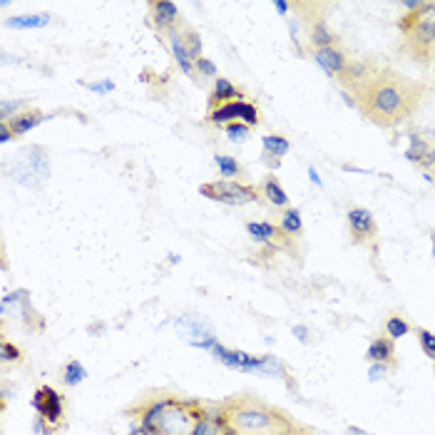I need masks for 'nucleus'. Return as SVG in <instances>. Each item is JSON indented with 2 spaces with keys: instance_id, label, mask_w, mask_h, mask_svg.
<instances>
[{
  "instance_id": "obj_14",
  "label": "nucleus",
  "mask_w": 435,
  "mask_h": 435,
  "mask_svg": "<svg viewBox=\"0 0 435 435\" xmlns=\"http://www.w3.org/2000/svg\"><path fill=\"white\" fill-rule=\"evenodd\" d=\"M261 197L267 199L271 207L276 209H289V194H286V189L281 187V182H278V177L274 172H269L264 180H261Z\"/></svg>"
},
{
  "instance_id": "obj_23",
  "label": "nucleus",
  "mask_w": 435,
  "mask_h": 435,
  "mask_svg": "<svg viewBox=\"0 0 435 435\" xmlns=\"http://www.w3.org/2000/svg\"><path fill=\"white\" fill-rule=\"evenodd\" d=\"M85 378H87V368L77 358L68 361V363L63 365V383L70 386V388H72V386H80Z\"/></svg>"
},
{
  "instance_id": "obj_13",
  "label": "nucleus",
  "mask_w": 435,
  "mask_h": 435,
  "mask_svg": "<svg viewBox=\"0 0 435 435\" xmlns=\"http://www.w3.org/2000/svg\"><path fill=\"white\" fill-rule=\"evenodd\" d=\"M244 100V93L234 85L232 80H226V77H216L214 87L209 90V102H207V112L216 110L221 104H229V102H239Z\"/></svg>"
},
{
  "instance_id": "obj_19",
  "label": "nucleus",
  "mask_w": 435,
  "mask_h": 435,
  "mask_svg": "<svg viewBox=\"0 0 435 435\" xmlns=\"http://www.w3.org/2000/svg\"><path fill=\"white\" fill-rule=\"evenodd\" d=\"M50 13H35V15H13L6 20L8 28H17V30H35V28H45L50 23Z\"/></svg>"
},
{
  "instance_id": "obj_37",
  "label": "nucleus",
  "mask_w": 435,
  "mask_h": 435,
  "mask_svg": "<svg viewBox=\"0 0 435 435\" xmlns=\"http://www.w3.org/2000/svg\"><path fill=\"white\" fill-rule=\"evenodd\" d=\"M308 177H311V182H313V184H324V182H321V177H319V172H316V169H313V167H308Z\"/></svg>"
},
{
  "instance_id": "obj_33",
  "label": "nucleus",
  "mask_w": 435,
  "mask_h": 435,
  "mask_svg": "<svg viewBox=\"0 0 435 435\" xmlns=\"http://www.w3.org/2000/svg\"><path fill=\"white\" fill-rule=\"evenodd\" d=\"M13 137H15V134H13L10 125H8L6 120H0V142H3V145H8Z\"/></svg>"
},
{
  "instance_id": "obj_5",
  "label": "nucleus",
  "mask_w": 435,
  "mask_h": 435,
  "mask_svg": "<svg viewBox=\"0 0 435 435\" xmlns=\"http://www.w3.org/2000/svg\"><path fill=\"white\" fill-rule=\"evenodd\" d=\"M212 356H214L219 363H224L226 368H237V371H254L261 376H284V365L278 363L274 356H249L244 351H232V348H224L219 341L212 343Z\"/></svg>"
},
{
  "instance_id": "obj_6",
  "label": "nucleus",
  "mask_w": 435,
  "mask_h": 435,
  "mask_svg": "<svg viewBox=\"0 0 435 435\" xmlns=\"http://www.w3.org/2000/svg\"><path fill=\"white\" fill-rule=\"evenodd\" d=\"M348 237L356 246H376L378 244V221L376 214L365 207H348L346 212Z\"/></svg>"
},
{
  "instance_id": "obj_20",
  "label": "nucleus",
  "mask_w": 435,
  "mask_h": 435,
  "mask_svg": "<svg viewBox=\"0 0 435 435\" xmlns=\"http://www.w3.org/2000/svg\"><path fill=\"white\" fill-rule=\"evenodd\" d=\"M182 42H184V47H187V52H189V58L197 63L199 58H204L202 55V35H199V30L194 28V25H189V23H184L182 25Z\"/></svg>"
},
{
  "instance_id": "obj_18",
  "label": "nucleus",
  "mask_w": 435,
  "mask_h": 435,
  "mask_svg": "<svg viewBox=\"0 0 435 435\" xmlns=\"http://www.w3.org/2000/svg\"><path fill=\"white\" fill-rule=\"evenodd\" d=\"M239 102H242V100H239ZM239 102L221 104L216 110L207 112V122L209 125H216V127H226V125H232V122H239Z\"/></svg>"
},
{
  "instance_id": "obj_3",
  "label": "nucleus",
  "mask_w": 435,
  "mask_h": 435,
  "mask_svg": "<svg viewBox=\"0 0 435 435\" xmlns=\"http://www.w3.org/2000/svg\"><path fill=\"white\" fill-rule=\"evenodd\" d=\"M398 30L403 35L400 50L406 52L413 63L433 68L435 65V3H423L413 13L398 20Z\"/></svg>"
},
{
  "instance_id": "obj_34",
  "label": "nucleus",
  "mask_w": 435,
  "mask_h": 435,
  "mask_svg": "<svg viewBox=\"0 0 435 435\" xmlns=\"http://www.w3.org/2000/svg\"><path fill=\"white\" fill-rule=\"evenodd\" d=\"M274 10L281 13L284 17H289V13L294 10V3H286V0H274Z\"/></svg>"
},
{
  "instance_id": "obj_30",
  "label": "nucleus",
  "mask_w": 435,
  "mask_h": 435,
  "mask_svg": "<svg viewBox=\"0 0 435 435\" xmlns=\"http://www.w3.org/2000/svg\"><path fill=\"white\" fill-rule=\"evenodd\" d=\"M390 365L388 363H371V368H368V381L376 383V381H383L386 378V373H388Z\"/></svg>"
},
{
  "instance_id": "obj_26",
  "label": "nucleus",
  "mask_w": 435,
  "mask_h": 435,
  "mask_svg": "<svg viewBox=\"0 0 435 435\" xmlns=\"http://www.w3.org/2000/svg\"><path fill=\"white\" fill-rule=\"evenodd\" d=\"M416 333H418V343L423 348V354L435 363V333L428 329H418Z\"/></svg>"
},
{
  "instance_id": "obj_9",
  "label": "nucleus",
  "mask_w": 435,
  "mask_h": 435,
  "mask_svg": "<svg viewBox=\"0 0 435 435\" xmlns=\"http://www.w3.org/2000/svg\"><path fill=\"white\" fill-rule=\"evenodd\" d=\"M406 159L425 172H435V129H416L411 134Z\"/></svg>"
},
{
  "instance_id": "obj_24",
  "label": "nucleus",
  "mask_w": 435,
  "mask_h": 435,
  "mask_svg": "<svg viewBox=\"0 0 435 435\" xmlns=\"http://www.w3.org/2000/svg\"><path fill=\"white\" fill-rule=\"evenodd\" d=\"M408 333H411V324H408L403 316H390V319L386 321V336H388L390 341L406 338Z\"/></svg>"
},
{
  "instance_id": "obj_12",
  "label": "nucleus",
  "mask_w": 435,
  "mask_h": 435,
  "mask_svg": "<svg viewBox=\"0 0 435 435\" xmlns=\"http://www.w3.org/2000/svg\"><path fill=\"white\" fill-rule=\"evenodd\" d=\"M306 20V30H308V45L311 50H321V47H331V45H338V35L329 28L326 23V17L321 15H303Z\"/></svg>"
},
{
  "instance_id": "obj_29",
  "label": "nucleus",
  "mask_w": 435,
  "mask_h": 435,
  "mask_svg": "<svg viewBox=\"0 0 435 435\" xmlns=\"http://www.w3.org/2000/svg\"><path fill=\"white\" fill-rule=\"evenodd\" d=\"M194 70H197V77H219V72H216V65L212 63L209 58H199L197 63H194Z\"/></svg>"
},
{
  "instance_id": "obj_4",
  "label": "nucleus",
  "mask_w": 435,
  "mask_h": 435,
  "mask_svg": "<svg viewBox=\"0 0 435 435\" xmlns=\"http://www.w3.org/2000/svg\"><path fill=\"white\" fill-rule=\"evenodd\" d=\"M199 194L212 202L226 204V207H246V204H259L264 202L261 189L254 184H246L244 180H216V182H204L199 187Z\"/></svg>"
},
{
  "instance_id": "obj_22",
  "label": "nucleus",
  "mask_w": 435,
  "mask_h": 435,
  "mask_svg": "<svg viewBox=\"0 0 435 435\" xmlns=\"http://www.w3.org/2000/svg\"><path fill=\"white\" fill-rule=\"evenodd\" d=\"M214 164L219 169V174L224 180H242L244 177V167L239 164L237 157H229V155H214Z\"/></svg>"
},
{
  "instance_id": "obj_35",
  "label": "nucleus",
  "mask_w": 435,
  "mask_h": 435,
  "mask_svg": "<svg viewBox=\"0 0 435 435\" xmlns=\"http://www.w3.org/2000/svg\"><path fill=\"white\" fill-rule=\"evenodd\" d=\"M294 336L299 338L301 343H308V336H311V331H308L306 326L299 324V326H294Z\"/></svg>"
},
{
  "instance_id": "obj_21",
  "label": "nucleus",
  "mask_w": 435,
  "mask_h": 435,
  "mask_svg": "<svg viewBox=\"0 0 435 435\" xmlns=\"http://www.w3.org/2000/svg\"><path fill=\"white\" fill-rule=\"evenodd\" d=\"M261 147H264V155L281 159V157L289 155L291 142L284 137V134H264V137H261Z\"/></svg>"
},
{
  "instance_id": "obj_11",
  "label": "nucleus",
  "mask_w": 435,
  "mask_h": 435,
  "mask_svg": "<svg viewBox=\"0 0 435 435\" xmlns=\"http://www.w3.org/2000/svg\"><path fill=\"white\" fill-rule=\"evenodd\" d=\"M311 58H313V63L324 70L326 75L333 77L336 82L341 80L343 72H346V68H348V63H351V58H348L346 52H343L338 45L321 47V50H311Z\"/></svg>"
},
{
  "instance_id": "obj_10",
  "label": "nucleus",
  "mask_w": 435,
  "mask_h": 435,
  "mask_svg": "<svg viewBox=\"0 0 435 435\" xmlns=\"http://www.w3.org/2000/svg\"><path fill=\"white\" fill-rule=\"evenodd\" d=\"M191 435H234V430L229 428L224 416L221 403H204V411L199 416V420L191 428Z\"/></svg>"
},
{
  "instance_id": "obj_27",
  "label": "nucleus",
  "mask_w": 435,
  "mask_h": 435,
  "mask_svg": "<svg viewBox=\"0 0 435 435\" xmlns=\"http://www.w3.org/2000/svg\"><path fill=\"white\" fill-rule=\"evenodd\" d=\"M224 132H226V137L232 139V142H244V139L249 137L251 127L249 125H244V122H232V125H226L224 127Z\"/></svg>"
},
{
  "instance_id": "obj_25",
  "label": "nucleus",
  "mask_w": 435,
  "mask_h": 435,
  "mask_svg": "<svg viewBox=\"0 0 435 435\" xmlns=\"http://www.w3.org/2000/svg\"><path fill=\"white\" fill-rule=\"evenodd\" d=\"M23 110H28V100H0V117L6 122H10Z\"/></svg>"
},
{
  "instance_id": "obj_8",
  "label": "nucleus",
  "mask_w": 435,
  "mask_h": 435,
  "mask_svg": "<svg viewBox=\"0 0 435 435\" xmlns=\"http://www.w3.org/2000/svg\"><path fill=\"white\" fill-rule=\"evenodd\" d=\"M33 408L38 416L45 418V423L52 430L65 423V398L52 388V386H40L33 395Z\"/></svg>"
},
{
  "instance_id": "obj_16",
  "label": "nucleus",
  "mask_w": 435,
  "mask_h": 435,
  "mask_svg": "<svg viewBox=\"0 0 435 435\" xmlns=\"http://www.w3.org/2000/svg\"><path fill=\"white\" fill-rule=\"evenodd\" d=\"M45 120H47V117L42 115L40 110H23L20 115L13 117L8 125H10V129H13V134H15V137H23V134H28L30 129H35L38 125H40V122H45Z\"/></svg>"
},
{
  "instance_id": "obj_7",
  "label": "nucleus",
  "mask_w": 435,
  "mask_h": 435,
  "mask_svg": "<svg viewBox=\"0 0 435 435\" xmlns=\"http://www.w3.org/2000/svg\"><path fill=\"white\" fill-rule=\"evenodd\" d=\"M147 23H150V28L157 35L169 38L174 30H180L184 25V20H182L180 8L174 3H169V0H152V3H147Z\"/></svg>"
},
{
  "instance_id": "obj_15",
  "label": "nucleus",
  "mask_w": 435,
  "mask_h": 435,
  "mask_svg": "<svg viewBox=\"0 0 435 435\" xmlns=\"http://www.w3.org/2000/svg\"><path fill=\"white\" fill-rule=\"evenodd\" d=\"M365 358L371 363H393L395 358V341H390L388 336H376L368 343V351H365Z\"/></svg>"
},
{
  "instance_id": "obj_38",
  "label": "nucleus",
  "mask_w": 435,
  "mask_h": 435,
  "mask_svg": "<svg viewBox=\"0 0 435 435\" xmlns=\"http://www.w3.org/2000/svg\"><path fill=\"white\" fill-rule=\"evenodd\" d=\"M433 251H435V229H433Z\"/></svg>"
},
{
  "instance_id": "obj_36",
  "label": "nucleus",
  "mask_w": 435,
  "mask_h": 435,
  "mask_svg": "<svg viewBox=\"0 0 435 435\" xmlns=\"http://www.w3.org/2000/svg\"><path fill=\"white\" fill-rule=\"evenodd\" d=\"M346 435H376V433H368V430L356 428V425H348V428H346Z\"/></svg>"
},
{
  "instance_id": "obj_31",
  "label": "nucleus",
  "mask_w": 435,
  "mask_h": 435,
  "mask_svg": "<svg viewBox=\"0 0 435 435\" xmlns=\"http://www.w3.org/2000/svg\"><path fill=\"white\" fill-rule=\"evenodd\" d=\"M87 90H93V93H97V95H107V93H112L115 90V82L112 80H100V82H87Z\"/></svg>"
},
{
  "instance_id": "obj_32",
  "label": "nucleus",
  "mask_w": 435,
  "mask_h": 435,
  "mask_svg": "<svg viewBox=\"0 0 435 435\" xmlns=\"http://www.w3.org/2000/svg\"><path fill=\"white\" fill-rule=\"evenodd\" d=\"M33 430H35V433H38V435H50V433H52V428L45 423V418H40V416H35Z\"/></svg>"
},
{
  "instance_id": "obj_28",
  "label": "nucleus",
  "mask_w": 435,
  "mask_h": 435,
  "mask_svg": "<svg viewBox=\"0 0 435 435\" xmlns=\"http://www.w3.org/2000/svg\"><path fill=\"white\" fill-rule=\"evenodd\" d=\"M0 358H3V363H15V361L23 358V351L10 341H0Z\"/></svg>"
},
{
  "instance_id": "obj_1",
  "label": "nucleus",
  "mask_w": 435,
  "mask_h": 435,
  "mask_svg": "<svg viewBox=\"0 0 435 435\" xmlns=\"http://www.w3.org/2000/svg\"><path fill=\"white\" fill-rule=\"evenodd\" d=\"M356 107L376 127L393 129L406 125L425 97V85L393 68H376L356 90Z\"/></svg>"
},
{
  "instance_id": "obj_17",
  "label": "nucleus",
  "mask_w": 435,
  "mask_h": 435,
  "mask_svg": "<svg viewBox=\"0 0 435 435\" xmlns=\"http://www.w3.org/2000/svg\"><path fill=\"white\" fill-rule=\"evenodd\" d=\"M278 226H281V232L291 239H299L303 234V219H301V212L294 207L284 209L281 212V219H278Z\"/></svg>"
},
{
  "instance_id": "obj_2",
  "label": "nucleus",
  "mask_w": 435,
  "mask_h": 435,
  "mask_svg": "<svg viewBox=\"0 0 435 435\" xmlns=\"http://www.w3.org/2000/svg\"><path fill=\"white\" fill-rule=\"evenodd\" d=\"M221 408L234 435H301L296 420L254 395H234L221 400Z\"/></svg>"
}]
</instances>
